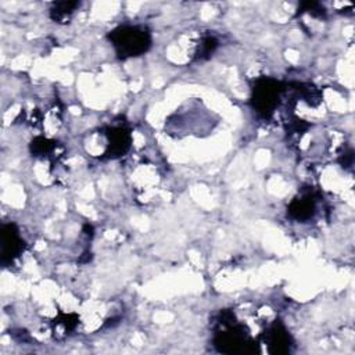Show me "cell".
Masks as SVG:
<instances>
[{
	"mask_svg": "<svg viewBox=\"0 0 355 355\" xmlns=\"http://www.w3.org/2000/svg\"><path fill=\"white\" fill-rule=\"evenodd\" d=\"M107 39L121 60L147 53L153 42L150 31L140 25H119L107 33Z\"/></svg>",
	"mask_w": 355,
	"mask_h": 355,
	"instance_id": "cell-1",
	"label": "cell"
},
{
	"mask_svg": "<svg viewBox=\"0 0 355 355\" xmlns=\"http://www.w3.org/2000/svg\"><path fill=\"white\" fill-rule=\"evenodd\" d=\"M219 324L225 327L216 333L214 344L219 352L225 354H254L258 351V343L244 333V326L234 320L232 311H222Z\"/></svg>",
	"mask_w": 355,
	"mask_h": 355,
	"instance_id": "cell-2",
	"label": "cell"
},
{
	"mask_svg": "<svg viewBox=\"0 0 355 355\" xmlns=\"http://www.w3.org/2000/svg\"><path fill=\"white\" fill-rule=\"evenodd\" d=\"M283 92L284 85L282 82L268 76L258 78L251 90V107L259 116L269 119L277 108Z\"/></svg>",
	"mask_w": 355,
	"mask_h": 355,
	"instance_id": "cell-3",
	"label": "cell"
},
{
	"mask_svg": "<svg viewBox=\"0 0 355 355\" xmlns=\"http://www.w3.org/2000/svg\"><path fill=\"white\" fill-rule=\"evenodd\" d=\"M105 137H107V148L103 154V158L116 159L129 151L132 144V135L126 126L118 125V126L107 128Z\"/></svg>",
	"mask_w": 355,
	"mask_h": 355,
	"instance_id": "cell-4",
	"label": "cell"
},
{
	"mask_svg": "<svg viewBox=\"0 0 355 355\" xmlns=\"http://www.w3.org/2000/svg\"><path fill=\"white\" fill-rule=\"evenodd\" d=\"M263 341L268 347L269 354H288L293 347V337L280 319L272 322L263 334Z\"/></svg>",
	"mask_w": 355,
	"mask_h": 355,
	"instance_id": "cell-5",
	"label": "cell"
},
{
	"mask_svg": "<svg viewBox=\"0 0 355 355\" xmlns=\"http://www.w3.org/2000/svg\"><path fill=\"white\" fill-rule=\"evenodd\" d=\"M25 248V243L19 236V230L15 223H4L1 227V263H11L21 255Z\"/></svg>",
	"mask_w": 355,
	"mask_h": 355,
	"instance_id": "cell-6",
	"label": "cell"
},
{
	"mask_svg": "<svg viewBox=\"0 0 355 355\" xmlns=\"http://www.w3.org/2000/svg\"><path fill=\"white\" fill-rule=\"evenodd\" d=\"M316 212L315 197L309 193L295 197L287 207V216L298 222H306L313 218Z\"/></svg>",
	"mask_w": 355,
	"mask_h": 355,
	"instance_id": "cell-7",
	"label": "cell"
},
{
	"mask_svg": "<svg viewBox=\"0 0 355 355\" xmlns=\"http://www.w3.org/2000/svg\"><path fill=\"white\" fill-rule=\"evenodd\" d=\"M79 1H55L50 8V18L58 24H67L76 8H79Z\"/></svg>",
	"mask_w": 355,
	"mask_h": 355,
	"instance_id": "cell-8",
	"label": "cell"
},
{
	"mask_svg": "<svg viewBox=\"0 0 355 355\" xmlns=\"http://www.w3.org/2000/svg\"><path fill=\"white\" fill-rule=\"evenodd\" d=\"M55 146H57L55 140L43 137V136H36L31 141L29 150H31V154L35 157H44V155L50 154L55 148Z\"/></svg>",
	"mask_w": 355,
	"mask_h": 355,
	"instance_id": "cell-9",
	"label": "cell"
},
{
	"mask_svg": "<svg viewBox=\"0 0 355 355\" xmlns=\"http://www.w3.org/2000/svg\"><path fill=\"white\" fill-rule=\"evenodd\" d=\"M218 44H219V42H218V39L215 36H211V35L204 36L201 43H200V46H198V49H197V51H196V54H194V60H200L201 61V60L209 58L211 54H214V51L216 50Z\"/></svg>",
	"mask_w": 355,
	"mask_h": 355,
	"instance_id": "cell-10",
	"label": "cell"
},
{
	"mask_svg": "<svg viewBox=\"0 0 355 355\" xmlns=\"http://www.w3.org/2000/svg\"><path fill=\"white\" fill-rule=\"evenodd\" d=\"M304 12H308L311 17H315L319 19L326 17V8L318 1H301L297 10V17L302 15Z\"/></svg>",
	"mask_w": 355,
	"mask_h": 355,
	"instance_id": "cell-11",
	"label": "cell"
},
{
	"mask_svg": "<svg viewBox=\"0 0 355 355\" xmlns=\"http://www.w3.org/2000/svg\"><path fill=\"white\" fill-rule=\"evenodd\" d=\"M55 323H62L65 330H73L79 323V318L75 313H61Z\"/></svg>",
	"mask_w": 355,
	"mask_h": 355,
	"instance_id": "cell-12",
	"label": "cell"
},
{
	"mask_svg": "<svg viewBox=\"0 0 355 355\" xmlns=\"http://www.w3.org/2000/svg\"><path fill=\"white\" fill-rule=\"evenodd\" d=\"M92 258H93L92 252L85 251V252L82 254V257L79 258V263H87V262H90V261H92Z\"/></svg>",
	"mask_w": 355,
	"mask_h": 355,
	"instance_id": "cell-13",
	"label": "cell"
}]
</instances>
